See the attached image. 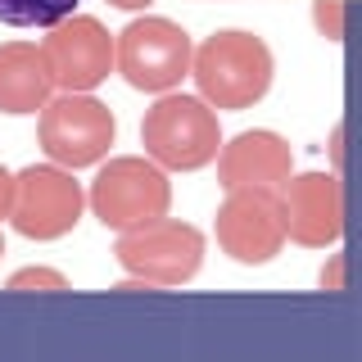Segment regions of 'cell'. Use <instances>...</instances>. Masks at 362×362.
Listing matches in <instances>:
<instances>
[{
  "mask_svg": "<svg viewBox=\"0 0 362 362\" xmlns=\"http://www.w3.org/2000/svg\"><path fill=\"white\" fill-rule=\"evenodd\" d=\"M190 77H195V90L218 113H240V109H254L272 90L276 59H272V45L258 32L222 28L195 45Z\"/></svg>",
  "mask_w": 362,
  "mask_h": 362,
  "instance_id": "cell-1",
  "label": "cell"
},
{
  "mask_svg": "<svg viewBox=\"0 0 362 362\" xmlns=\"http://www.w3.org/2000/svg\"><path fill=\"white\" fill-rule=\"evenodd\" d=\"M222 122L204 95L163 90L141 118V145L168 173H199L222 154Z\"/></svg>",
  "mask_w": 362,
  "mask_h": 362,
  "instance_id": "cell-2",
  "label": "cell"
},
{
  "mask_svg": "<svg viewBox=\"0 0 362 362\" xmlns=\"http://www.w3.org/2000/svg\"><path fill=\"white\" fill-rule=\"evenodd\" d=\"M86 204L105 231H136L145 222L168 218L173 209V181L168 168L150 154H118L95 168V181L86 186Z\"/></svg>",
  "mask_w": 362,
  "mask_h": 362,
  "instance_id": "cell-3",
  "label": "cell"
},
{
  "mask_svg": "<svg viewBox=\"0 0 362 362\" xmlns=\"http://www.w3.org/2000/svg\"><path fill=\"white\" fill-rule=\"evenodd\" d=\"M118 141V118L95 90H59L50 105L41 109L37 122V145L50 163H64L73 173L100 168Z\"/></svg>",
  "mask_w": 362,
  "mask_h": 362,
  "instance_id": "cell-4",
  "label": "cell"
},
{
  "mask_svg": "<svg viewBox=\"0 0 362 362\" xmlns=\"http://www.w3.org/2000/svg\"><path fill=\"white\" fill-rule=\"evenodd\" d=\"M190 64H195L190 32L163 14H136L118 32V73L132 90L145 95L177 90L181 77H190Z\"/></svg>",
  "mask_w": 362,
  "mask_h": 362,
  "instance_id": "cell-5",
  "label": "cell"
},
{
  "mask_svg": "<svg viewBox=\"0 0 362 362\" xmlns=\"http://www.w3.org/2000/svg\"><path fill=\"white\" fill-rule=\"evenodd\" d=\"M113 258L132 276L154 281L158 290H177L190 286L204 267V231L181 218H158L136 231H118Z\"/></svg>",
  "mask_w": 362,
  "mask_h": 362,
  "instance_id": "cell-6",
  "label": "cell"
},
{
  "mask_svg": "<svg viewBox=\"0 0 362 362\" xmlns=\"http://www.w3.org/2000/svg\"><path fill=\"white\" fill-rule=\"evenodd\" d=\"M90 209L82 181L73 177V168L64 163H28L18 173V195H14V213L9 226L23 240H64L82 213Z\"/></svg>",
  "mask_w": 362,
  "mask_h": 362,
  "instance_id": "cell-7",
  "label": "cell"
},
{
  "mask_svg": "<svg viewBox=\"0 0 362 362\" xmlns=\"http://www.w3.org/2000/svg\"><path fill=\"white\" fill-rule=\"evenodd\" d=\"M222 254L235 258L240 267H267L286 249V209H281L276 186H245L226 190L218 222H213Z\"/></svg>",
  "mask_w": 362,
  "mask_h": 362,
  "instance_id": "cell-8",
  "label": "cell"
},
{
  "mask_svg": "<svg viewBox=\"0 0 362 362\" xmlns=\"http://www.w3.org/2000/svg\"><path fill=\"white\" fill-rule=\"evenodd\" d=\"M45 64L59 90H95L118 73V32H109L90 14H68L64 23L45 28Z\"/></svg>",
  "mask_w": 362,
  "mask_h": 362,
  "instance_id": "cell-9",
  "label": "cell"
},
{
  "mask_svg": "<svg viewBox=\"0 0 362 362\" xmlns=\"http://www.w3.org/2000/svg\"><path fill=\"white\" fill-rule=\"evenodd\" d=\"M286 235L303 249H335L344 235V181L339 173H299L281 186Z\"/></svg>",
  "mask_w": 362,
  "mask_h": 362,
  "instance_id": "cell-10",
  "label": "cell"
},
{
  "mask_svg": "<svg viewBox=\"0 0 362 362\" xmlns=\"http://www.w3.org/2000/svg\"><path fill=\"white\" fill-rule=\"evenodd\" d=\"M294 173V150L286 136L254 127L231 141H222L218 154V186L222 190H245V186H286Z\"/></svg>",
  "mask_w": 362,
  "mask_h": 362,
  "instance_id": "cell-11",
  "label": "cell"
},
{
  "mask_svg": "<svg viewBox=\"0 0 362 362\" xmlns=\"http://www.w3.org/2000/svg\"><path fill=\"white\" fill-rule=\"evenodd\" d=\"M54 77L45 64V50L32 41H5L0 45V113L23 118V113H41L54 100Z\"/></svg>",
  "mask_w": 362,
  "mask_h": 362,
  "instance_id": "cell-12",
  "label": "cell"
},
{
  "mask_svg": "<svg viewBox=\"0 0 362 362\" xmlns=\"http://www.w3.org/2000/svg\"><path fill=\"white\" fill-rule=\"evenodd\" d=\"M77 14V0H0V23L9 28H54Z\"/></svg>",
  "mask_w": 362,
  "mask_h": 362,
  "instance_id": "cell-13",
  "label": "cell"
},
{
  "mask_svg": "<svg viewBox=\"0 0 362 362\" xmlns=\"http://www.w3.org/2000/svg\"><path fill=\"white\" fill-rule=\"evenodd\" d=\"M5 290L9 294H64V290H73V281L54 267H18L5 281Z\"/></svg>",
  "mask_w": 362,
  "mask_h": 362,
  "instance_id": "cell-14",
  "label": "cell"
},
{
  "mask_svg": "<svg viewBox=\"0 0 362 362\" xmlns=\"http://www.w3.org/2000/svg\"><path fill=\"white\" fill-rule=\"evenodd\" d=\"M313 28L331 45L344 41V0H313Z\"/></svg>",
  "mask_w": 362,
  "mask_h": 362,
  "instance_id": "cell-15",
  "label": "cell"
},
{
  "mask_svg": "<svg viewBox=\"0 0 362 362\" xmlns=\"http://www.w3.org/2000/svg\"><path fill=\"white\" fill-rule=\"evenodd\" d=\"M317 286H322L326 294H344L349 290V258L344 254H331V258H326V267L317 272Z\"/></svg>",
  "mask_w": 362,
  "mask_h": 362,
  "instance_id": "cell-16",
  "label": "cell"
},
{
  "mask_svg": "<svg viewBox=\"0 0 362 362\" xmlns=\"http://www.w3.org/2000/svg\"><path fill=\"white\" fill-rule=\"evenodd\" d=\"M14 195H18V173H9V168L0 163V222L14 213Z\"/></svg>",
  "mask_w": 362,
  "mask_h": 362,
  "instance_id": "cell-17",
  "label": "cell"
},
{
  "mask_svg": "<svg viewBox=\"0 0 362 362\" xmlns=\"http://www.w3.org/2000/svg\"><path fill=\"white\" fill-rule=\"evenodd\" d=\"M154 290H158L154 281H145V276H132V272L118 281V286H113V294H154Z\"/></svg>",
  "mask_w": 362,
  "mask_h": 362,
  "instance_id": "cell-18",
  "label": "cell"
},
{
  "mask_svg": "<svg viewBox=\"0 0 362 362\" xmlns=\"http://www.w3.org/2000/svg\"><path fill=\"white\" fill-rule=\"evenodd\" d=\"M339 168H344V127H331V173H339Z\"/></svg>",
  "mask_w": 362,
  "mask_h": 362,
  "instance_id": "cell-19",
  "label": "cell"
},
{
  "mask_svg": "<svg viewBox=\"0 0 362 362\" xmlns=\"http://www.w3.org/2000/svg\"><path fill=\"white\" fill-rule=\"evenodd\" d=\"M113 9H127V14H141V9H150L154 0H109Z\"/></svg>",
  "mask_w": 362,
  "mask_h": 362,
  "instance_id": "cell-20",
  "label": "cell"
},
{
  "mask_svg": "<svg viewBox=\"0 0 362 362\" xmlns=\"http://www.w3.org/2000/svg\"><path fill=\"white\" fill-rule=\"evenodd\" d=\"M0 258H5V235H0Z\"/></svg>",
  "mask_w": 362,
  "mask_h": 362,
  "instance_id": "cell-21",
  "label": "cell"
}]
</instances>
